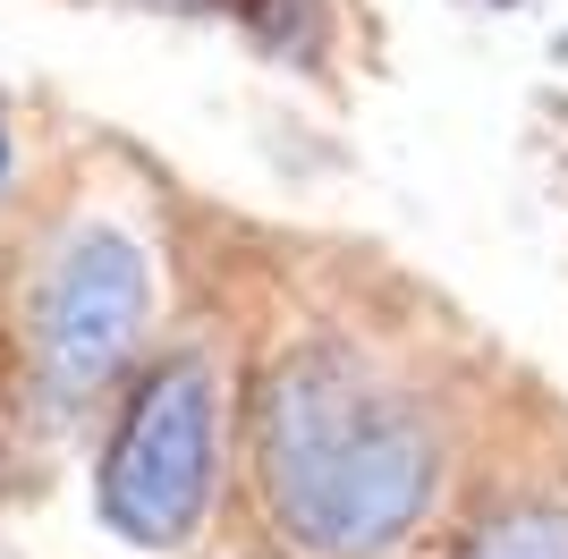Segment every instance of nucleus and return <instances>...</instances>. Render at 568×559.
Segmentation results:
<instances>
[{
  "instance_id": "nucleus-1",
  "label": "nucleus",
  "mask_w": 568,
  "mask_h": 559,
  "mask_svg": "<svg viewBox=\"0 0 568 559\" xmlns=\"http://www.w3.org/2000/svg\"><path fill=\"white\" fill-rule=\"evenodd\" d=\"M246 466L297 559H390L442 491L433 416L348 339H297L255 373Z\"/></svg>"
},
{
  "instance_id": "nucleus-2",
  "label": "nucleus",
  "mask_w": 568,
  "mask_h": 559,
  "mask_svg": "<svg viewBox=\"0 0 568 559\" xmlns=\"http://www.w3.org/2000/svg\"><path fill=\"white\" fill-rule=\"evenodd\" d=\"M221 449H230V382L213 339L144 348V365L111 390V424L94 449V517L128 551H187L213 526Z\"/></svg>"
},
{
  "instance_id": "nucleus-3",
  "label": "nucleus",
  "mask_w": 568,
  "mask_h": 559,
  "mask_svg": "<svg viewBox=\"0 0 568 559\" xmlns=\"http://www.w3.org/2000/svg\"><path fill=\"white\" fill-rule=\"evenodd\" d=\"M153 246L119 212H77L34 246L18 280V356L43 424H77L144 365L153 339Z\"/></svg>"
},
{
  "instance_id": "nucleus-4",
  "label": "nucleus",
  "mask_w": 568,
  "mask_h": 559,
  "mask_svg": "<svg viewBox=\"0 0 568 559\" xmlns=\"http://www.w3.org/2000/svg\"><path fill=\"white\" fill-rule=\"evenodd\" d=\"M458 559H568V509L560 500H518V509L484 517Z\"/></svg>"
},
{
  "instance_id": "nucleus-5",
  "label": "nucleus",
  "mask_w": 568,
  "mask_h": 559,
  "mask_svg": "<svg viewBox=\"0 0 568 559\" xmlns=\"http://www.w3.org/2000/svg\"><path fill=\"white\" fill-rule=\"evenodd\" d=\"M34 416V390H26V356H18V323L0 314V491H9V466H18V433ZM43 424V416H34Z\"/></svg>"
},
{
  "instance_id": "nucleus-6",
  "label": "nucleus",
  "mask_w": 568,
  "mask_h": 559,
  "mask_svg": "<svg viewBox=\"0 0 568 559\" xmlns=\"http://www.w3.org/2000/svg\"><path fill=\"white\" fill-rule=\"evenodd\" d=\"M128 9H221V0H128Z\"/></svg>"
},
{
  "instance_id": "nucleus-7",
  "label": "nucleus",
  "mask_w": 568,
  "mask_h": 559,
  "mask_svg": "<svg viewBox=\"0 0 568 559\" xmlns=\"http://www.w3.org/2000/svg\"><path fill=\"white\" fill-rule=\"evenodd\" d=\"M458 9H518V0H458Z\"/></svg>"
}]
</instances>
